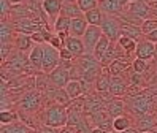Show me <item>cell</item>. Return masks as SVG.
Returning a JSON list of instances; mask_svg holds the SVG:
<instances>
[{
  "mask_svg": "<svg viewBox=\"0 0 157 133\" xmlns=\"http://www.w3.org/2000/svg\"><path fill=\"white\" fill-rule=\"evenodd\" d=\"M78 0H62V3H76Z\"/></svg>",
  "mask_w": 157,
  "mask_h": 133,
  "instance_id": "40",
  "label": "cell"
},
{
  "mask_svg": "<svg viewBox=\"0 0 157 133\" xmlns=\"http://www.w3.org/2000/svg\"><path fill=\"white\" fill-rule=\"evenodd\" d=\"M17 120H21L19 116V111H14V109H5L0 112V122L2 125H10V124H14Z\"/></svg>",
  "mask_w": 157,
  "mask_h": 133,
  "instance_id": "30",
  "label": "cell"
},
{
  "mask_svg": "<svg viewBox=\"0 0 157 133\" xmlns=\"http://www.w3.org/2000/svg\"><path fill=\"white\" fill-rule=\"evenodd\" d=\"M76 3L79 5V8L82 10V11L87 13V11H90V10L98 6V0H78Z\"/></svg>",
  "mask_w": 157,
  "mask_h": 133,
  "instance_id": "33",
  "label": "cell"
},
{
  "mask_svg": "<svg viewBox=\"0 0 157 133\" xmlns=\"http://www.w3.org/2000/svg\"><path fill=\"white\" fill-rule=\"evenodd\" d=\"M117 44L121 46V49L125 52V54H130V55H135V51H136V46H138V41L133 40L130 36H124L121 35L117 40Z\"/></svg>",
  "mask_w": 157,
  "mask_h": 133,
  "instance_id": "25",
  "label": "cell"
},
{
  "mask_svg": "<svg viewBox=\"0 0 157 133\" xmlns=\"http://www.w3.org/2000/svg\"><path fill=\"white\" fill-rule=\"evenodd\" d=\"M84 17H86V21L89 22V25H101V22H103V19H105V14L103 11L97 6L94 10H90V11L84 13Z\"/></svg>",
  "mask_w": 157,
  "mask_h": 133,
  "instance_id": "27",
  "label": "cell"
},
{
  "mask_svg": "<svg viewBox=\"0 0 157 133\" xmlns=\"http://www.w3.org/2000/svg\"><path fill=\"white\" fill-rule=\"evenodd\" d=\"M155 59H157V44H155Z\"/></svg>",
  "mask_w": 157,
  "mask_h": 133,
  "instance_id": "42",
  "label": "cell"
},
{
  "mask_svg": "<svg viewBox=\"0 0 157 133\" xmlns=\"http://www.w3.org/2000/svg\"><path fill=\"white\" fill-rule=\"evenodd\" d=\"M128 0H98V8L108 16H121Z\"/></svg>",
  "mask_w": 157,
  "mask_h": 133,
  "instance_id": "8",
  "label": "cell"
},
{
  "mask_svg": "<svg viewBox=\"0 0 157 133\" xmlns=\"http://www.w3.org/2000/svg\"><path fill=\"white\" fill-rule=\"evenodd\" d=\"M133 125L141 133H151L157 128V116L154 114H144V116H135Z\"/></svg>",
  "mask_w": 157,
  "mask_h": 133,
  "instance_id": "11",
  "label": "cell"
},
{
  "mask_svg": "<svg viewBox=\"0 0 157 133\" xmlns=\"http://www.w3.org/2000/svg\"><path fill=\"white\" fill-rule=\"evenodd\" d=\"M75 59H76V57L73 55L67 48H62V49H60V63L62 62H73Z\"/></svg>",
  "mask_w": 157,
  "mask_h": 133,
  "instance_id": "34",
  "label": "cell"
},
{
  "mask_svg": "<svg viewBox=\"0 0 157 133\" xmlns=\"http://www.w3.org/2000/svg\"><path fill=\"white\" fill-rule=\"evenodd\" d=\"M133 60H135V59H132L130 54L122 52L111 65L108 66V68H109V73H111V74H124L125 71H128V68H132Z\"/></svg>",
  "mask_w": 157,
  "mask_h": 133,
  "instance_id": "10",
  "label": "cell"
},
{
  "mask_svg": "<svg viewBox=\"0 0 157 133\" xmlns=\"http://www.w3.org/2000/svg\"><path fill=\"white\" fill-rule=\"evenodd\" d=\"M127 109V103L124 98H109V101L106 103V111L111 114V117H119L125 114Z\"/></svg>",
  "mask_w": 157,
  "mask_h": 133,
  "instance_id": "17",
  "label": "cell"
},
{
  "mask_svg": "<svg viewBox=\"0 0 157 133\" xmlns=\"http://www.w3.org/2000/svg\"><path fill=\"white\" fill-rule=\"evenodd\" d=\"M113 41L109 40V38H106L105 35L100 38V41L97 43V46H95V49H94V57L95 59H98L100 62H101V59H103V55H105V52L108 51V48H109V44H111Z\"/></svg>",
  "mask_w": 157,
  "mask_h": 133,
  "instance_id": "29",
  "label": "cell"
},
{
  "mask_svg": "<svg viewBox=\"0 0 157 133\" xmlns=\"http://www.w3.org/2000/svg\"><path fill=\"white\" fill-rule=\"evenodd\" d=\"M101 32L106 38H109L113 43H117L119 36H121V21L119 16H108L105 14V19L101 22Z\"/></svg>",
  "mask_w": 157,
  "mask_h": 133,
  "instance_id": "4",
  "label": "cell"
},
{
  "mask_svg": "<svg viewBox=\"0 0 157 133\" xmlns=\"http://www.w3.org/2000/svg\"><path fill=\"white\" fill-rule=\"evenodd\" d=\"M60 14L67 16L70 19H75V17H82V16H84V11L79 8L78 3H63Z\"/></svg>",
  "mask_w": 157,
  "mask_h": 133,
  "instance_id": "26",
  "label": "cell"
},
{
  "mask_svg": "<svg viewBox=\"0 0 157 133\" xmlns=\"http://www.w3.org/2000/svg\"><path fill=\"white\" fill-rule=\"evenodd\" d=\"M41 125H49V127H67L68 124V108L63 104L56 103H48L41 111Z\"/></svg>",
  "mask_w": 157,
  "mask_h": 133,
  "instance_id": "2",
  "label": "cell"
},
{
  "mask_svg": "<svg viewBox=\"0 0 157 133\" xmlns=\"http://www.w3.org/2000/svg\"><path fill=\"white\" fill-rule=\"evenodd\" d=\"M109 133H117V131H109Z\"/></svg>",
  "mask_w": 157,
  "mask_h": 133,
  "instance_id": "44",
  "label": "cell"
},
{
  "mask_svg": "<svg viewBox=\"0 0 157 133\" xmlns=\"http://www.w3.org/2000/svg\"><path fill=\"white\" fill-rule=\"evenodd\" d=\"M109 81H111V73H109V68H103L101 74L97 78V81L94 84L95 92L100 93L101 97L106 100V103L109 101L108 100V95H111V93H109Z\"/></svg>",
  "mask_w": 157,
  "mask_h": 133,
  "instance_id": "14",
  "label": "cell"
},
{
  "mask_svg": "<svg viewBox=\"0 0 157 133\" xmlns=\"http://www.w3.org/2000/svg\"><path fill=\"white\" fill-rule=\"evenodd\" d=\"M16 104L19 108L17 109L19 112H25L27 116H32V114L41 112L44 109V106L48 104V101H46V97L41 90L30 89V90H25L21 93V97L17 98Z\"/></svg>",
  "mask_w": 157,
  "mask_h": 133,
  "instance_id": "1",
  "label": "cell"
},
{
  "mask_svg": "<svg viewBox=\"0 0 157 133\" xmlns=\"http://www.w3.org/2000/svg\"><path fill=\"white\" fill-rule=\"evenodd\" d=\"M155 116H157V114H155Z\"/></svg>",
  "mask_w": 157,
  "mask_h": 133,
  "instance_id": "45",
  "label": "cell"
},
{
  "mask_svg": "<svg viewBox=\"0 0 157 133\" xmlns=\"http://www.w3.org/2000/svg\"><path fill=\"white\" fill-rule=\"evenodd\" d=\"M135 57L151 62L152 59H155V44L151 43L149 40H146V38L140 40L136 46V51H135Z\"/></svg>",
  "mask_w": 157,
  "mask_h": 133,
  "instance_id": "12",
  "label": "cell"
},
{
  "mask_svg": "<svg viewBox=\"0 0 157 133\" xmlns=\"http://www.w3.org/2000/svg\"><path fill=\"white\" fill-rule=\"evenodd\" d=\"M44 46V57H43V73H51L52 70H56L60 65V51L56 49L54 46H51L49 43L43 44Z\"/></svg>",
  "mask_w": 157,
  "mask_h": 133,
  "instance_id": "5",
  "label": "cell"
},
{
  "mask_svg": "<svg viewBox=\"0 0 157 133\" xmlns=\"http://www.w3.org/2000/svg\"><path fill=\"white\" fill-rule=\"evenodd\" d=\"M65 92L68 93V97L71 100H76V98L82 97V95H86L84 86H82V82L79 79H70L68 84L65 86Z\"/></svg>",
  "mask_w": 157,
  "mask_h": 133,
  "instance_id": "23",
  "label": "cell"
},
{
  "mask_svg": "<svg viewBox=\"0 0 157 133\" xmlns=\"http://www.w3.org/2000/svg\"><path fill=\"white\" fill-rule=\"evenodd\" d=\"M90 133H108V131H105V130H101V128H98V127H94L90 130Z\"/></svg>",
  "mask_w": 157,
  "mask_h": 133,
  "instance_id": "39",
  "label": "cell"
},
{
  "mask_svg": "<svg viewBox=\"0 0 157 133\" xmlns=\"http://www.w3.org/2000/svg\"><path fill=\"white\" fill-rule=\"evenodd\" d=\"M119 21H121V35L130 36V38H133V40H136V41H140V40L144 38L143 30H141L140 25H135L132 22H128V21H125V19L121 17V16H119Z\"/></svg>",
  "mask_w": 157,
  "mask_h": 133,
  "instance_id": "15",
  "label": "cell"
},
{
  "mask_svg": "<svg viewBox=\"0 0 157 133\" xmlns=\"http://www.w3.org/2000/svg\"><path fill=\"white\" fill-rule=\"evenodd\" d=\"M155 28H157V17L146 19V21L141 24V30H143V35L151 33L152 30H155Z\"/></svg>",
  "mask_w": 157,
  "mask_h": 133,
  "instance_id": "32",
  "label": "cell"
},
{
  "mask_svg": "<svg viewBox=\"0 0 157 133\" xmlns=\"http://www.w3.org/2000/svg\"><path fill=\"white\" fill-rule=\"evenodd\" d=\"M65 48L75 57H81L86 54V48H84V43H82V38H78V36L68 35L65 40Z\"/></svg>",
  "mask_w": 157,
  "mask_h": 133,
  "instance_id": "16",
  "label": "cell"
},
{
  "mask_svg": "<svg viewBox=\"0 0 157 133\" xmlns=\"http://www.w3.org/2000/svg\"><path fill=\"white\" fill-rule=\"evenodd\" d=\"M103 36V32H101V27L98 25H89L86 33L82 35V43H84L86 48V54H94V49L97 43L100 41V38Z\"/></svg>",
  "mask_w": 157,
  "mask_h": 133,
  "instance_id": "7",
  "label": "cell"
},
{
  "mask_svg": "<svg viewBox=\"0 0 157 133\" xmlns=\"http://www.w3.org/2000/svg\"><path fill=\"white\" fill-rule=\"evenodd\" d=\"M128 79L124 74H111V81H109V93L111 97H122L128 92Z\"/></svg>",
  "mask_w": 157,
  "mask_h": 133,
  "instance_id": "9",
  "label": "cell"
},
{
  "mask_svg": "<svg viewBox=\"0 0 157 133\" xmlns=\"http://www.w3.org/2000/svg\"><path fill=\"white\" fill-rule=\"evenodd\" d=\"M49 79L52 82L54 87H59V89H65V86L70 81V70L65 68L63 65H59L56 70H52L49 73Z\"/></svg>",
  "mask_w": 157,
  "mask_h": 133,
  "instance_id": "13",
  "label": "cell"
},
{
  "mask_svg": "<svg viewBox=\"0 0 157 133\" xmlns=\"http://www.w3.org/2000/svg\"><path fill=\"white\" fill-rule=\"evenodd\" d=\"M151 8H152V11H154V17H157V0H151Z\"/></svg>",
  "mask_w": 157,
  "mask_h": 133,
  "instance_id": "37",
  "label": "cell"
},
{
  "mask_svg": "<svg viewBox=\"0 0 157 133\" xmlns=\"http://www.w3.org/2000/svg\"><path fill=\"white\" fill-rule=\"evenodd\" d=\"M151 133H157V128H155V130H154V131H151Z\"/></svg>",
  "mask_w": 157,
  "mask_h": 133,
  "instance_id": "43",
  "label": "cell"
},
{
  "mask_svg": "<svg viewBox=\"0 0 157 133\" xmlns=\"http://www.w3.org/2000/svg\"><path fill=\"white\" fill-rule=\"evenodd\" d=\"M70 22H71L70 17L60 14V16L56 19V22H54L52 30L56 32V33H68V30H70Z\"/></svg>",
  "mask_w": 157,
  "mask_h": 133,
  "instance_id": "28",
  "label": "cell"
},
{
  "mask_svg": "<svg viewBox=\"0 0 157 133\" xmlns=\"http://www.w3.org/2000/svg\"><path fill=\"white\" fill-rule=\"evenodd\" d=\"M36 133H62V128L49 127V125H40L36 128Z\"/></svg>",
  "mask_w": 157,
  "mask_h": 133,
  "instance_id": "35",
  "label": "cell"
},
{
  "mask_svg": "<svg viewBox=\"0 0 157 133\" xmlns=\"http://www.w3.org/2000/svg\"><path fill=\"white\" fill-rule=\"evenodd\" d=\"M133 122H135L133 117L125 116V114H122V116H119V117H114V120H113V131L122 133V131L128 130L130 127H133V125H132Z\"/></svg>",
  "mask_w": 157,
  "mask_h": 133,
  "instance_id": "24",
  "label": "cell"
},
{
  "mask_svg": "<svg viewBox=\"0 0 157 133\" xmlns=\"http://www.w3.org/2000/svg\"><path fill=\"white\" fill-rule=\"evenodd\" d=\"M35 46L33 40L30 35H25V33H17L14 35V48L17 51H22L25 54H29L32 51V48Z\"/></svg>",
  "mask_w": 157,
  "mask_h": 133,
  "instance_id": "18",
  "label": "cell"
},
{
  "mask_svg": "<svg viewBox=\"0 0 157 133\" xmlns=\"http://www.w3.org/2000/svg\"><path fill=\"white\" fill-rule=\"evenodd\" d=\"M62 0H41V10H43V14L48 21L49 27L52 28L56 19L60 16L62 11Z\"/></svg>",
  "mask_w": 157,
  "mask_h": 133,
  "instance_id": "6",
  "label": "cell"
},
{
  "mask_svg": "<svg viewBox=\"0 0 157 133\" xmlns=\"http://www.w3.org/2000/svg\"><path fill=\"white\" fill-rule=\"evenodd\" d=\"M87 27H89V22L86 21L84 16H82V17H75V19H71V22H70L68 35L82 38V35H84L86 30H87Z\"/></svg>",
  "mask_w": 157,
  "mask_h": 133,
  "instance_id": "19",
  "label": "cell"
},
{
  "mask_svg": "<svg viewBox=\"0 0 157 133\" xmlns=\"http://www.w3.org/2000/svg\"><path fill=\"white\" fill-rule=\"evenodd\" d=\"M122 133H141V131H140V130H138V128L133 125V127H130L128 130H125V131H122Z\"/></svg>",
  "mask_w": 157,
  "mask_h": 133,
  "instance_id": "38",
  "label": "cell"
},
{
  "mask_svg": "<svg viewBox=\"0 0 157 133\" xmlns=\"http://www.w3.org/2000/svg\"><path fill=\"white\" fill-rule=\"evenodd\" d=\"M132 70L136 71V73L146 74L147 70H149V62L143 60V59H136V57H135V60H133V63H132Z\"/></svg>",
  "mask_w": 157,
  "mask_h": 133,
  "instance_id": "31",
  "label": "cell"
},
{
  "mask_svg": "<svg viewBox=\"0 0 157 133\" xmlns=\"http://www.w3.org/2000/svg\"><path fill=\"white\" fill-rule=\"evenodd\" d=\"M0 133H36V130L32 125H27L22 120H17L10 125H2L0 127Z\"/></svg>",
  "mask_w": 157,
  "mask_h": 133,
  "instance_id": "21",
  "label": "cell"
},
{
  "mask_svg": "<svg viewBox=\"0 0 157 133\" xmlns=\"http://www.w3.org/2000/svg\"><path fill=\"white\" fill-rule=\"evenodd\" d=\"M127 108L133 116H144V114H152L155 108V97L151 95L149 92L143 90L141 93L133 95V97H127L125 98Z\"/></svg>",
  "mask_w": 157,
  "mask_h": 133,
  "instance_id": "3",
  "label": "cell"
},
{
  "mask_svg": "<svg viewBox=\"0 0 157 133\" xmlns=\"http://www.w3.org/2000/svg\"><path fill=\"white\" fill-rule=\"evenodd\" d=\"M122 52H124V51L121 49V46H119L117 43H111V44H109L108 51L105 52L103 59H101V65H103V68H108V66L111 65Z\"/></svg>",
  "mask_w": 157,
  "mask_h": 133,
  "instance_id": "22",
  "label": "cell"
},
{
  "mask_svg": "<svg viewBox=\"0 0 157 133\" xmlns=\"http://www.w3.org/2000/svg\"><path fill=\"white\" fill-rule=\"evenodd\" d=\"M154 73H155V76H157V60L154 62Z\"/></svg>",
  "mask_w": 157,
  "mask_h": 133,
  "instance_id": "41",
  "label": "cell"
},
{
  "mask_svg": "<svg viewBox=\"0 0 157 133\" xmlns=\"http://www.w3.org/2000/svg\"><path fill=\"white\" fill-rule=\"evenodd\" d=\"M144 38H146V40H149L151 43L157 44V28H155V30H152L151 33H147V35H144Z\"/></svg>",
  "mask_w": 157,
  "mask_h": 133,
  "instance_id": "36",
  "label": "cell"
},
{
  "mask_svg": "<svg viewBox=\"0 0 157 133\" xmlns=\"http://www.w3.org/2000/svg\"><path fill=\"white\" fill-rule=\"evenodd\" d=\"M43 57H44V46L43 44H35L32 51L29 52V60L35 70L41 71L43 68Z\"/></svg>",
  "mask_w": 157,
  "mask_h": 133,
  "instance_id": "20",
  "label": "cell"
}]
</instances>
